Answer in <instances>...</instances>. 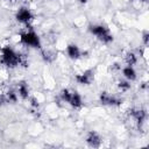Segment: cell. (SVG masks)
Wrapping results in <instances>:
<instances>
[{
  "label": "cell",
  "instance_id": "obj_1",
  "mask_svg": "<svg viewBox=\"0 0 149 149\" xmlns=\"http://www.w3.org/2000/svg\"><path fill=\"white\" fill-rule=\"evenodd\" d=\"M0 63L8 69H15L17 66L26 68L28 65V59H27L26 55L20 54L17 51H15L12 47L7 45V47L1 48Z\"/></svg>",
  "mask_w": 149,
  "mask_h": 149
},
{
  "label": "cell",
  "instance_id": "obj_2",
  "mask_svg": "<svg viewBox=\"0 0 149 149\" xmlns=\"http://www.w3.org/2000/svg\"><path fill=\"white\" fill-rule=\"evenodd\" d=\"M88 30L101 43L108 44V43H111L113 41V35H112L111 30L104 24H91Z\"/></svg>",
  "mask_w": 149,
  "mask_h": 149
},
{
  "label": "cell",
  "instance_id": "obj_3",
  "mask_svg": "<svg viewBox=\"0 0 149 149\" xmlns=\"http://www.w3.org/2000/svg\"><path fill=\"white\" fill-rule=\"evenodd\" d=\"M61 98L63 101L68 102L70 106H72L74 108H79L83 105V100H81L80 94L72 88H64L61 92Z\"/></svg>",
  "mask_w": 149,
  "mask_h": 149
},
{
  "label": "cell",
  "instance_id": "obj_4",
  "mask_svg": "<svg viewBox=\"0 0 149 149\" xmlns=\"http://www.w3.org/2000/svg\"><path fill=\"white\" fill-rule=\"evenodd\" d=\"M20 42L29 48L41 49V40L34 30H26L20 35Z\"/></svg>",
  "mask_w": 149,
  "mask_h": 149
},
{
  "label": "cell",
  "instance_id": "obj_5",
  "mask_svg": "<svg viewBox=\"0 0 149 149\" xmlns=\"http://www.w3.org/2000/svg\"><path fill=\"white\" fill-rule=\"evenodd\" d=\"M15 17H16V20H17L20 23H22V24H24V26H28V27L31 24V22H33V20H34L33 13H31L30 9L27 8V7H21V8L16 12Z\"/></svg>",
  "mask_w": 149,
  "mask_h": 149
},
{
  "label": "cell",
  "instance_id": "obj_6",
  "mask_svg": "<svg viewBox=\"0 0 149 149\" xmlns=\"http://www.w3.org/2000/svg\"><path fill=\"white\" fill-rule=\"evenodd\" d=\"M100 102L102 105H108V106H114V105H119L121 102V100L112 94V93H108V92H102L100 94Z\"/></svg>",
  "mask_w": 149,
  "mask_h": 149
},
{
  "label": "cell",
  "instance_id": "obj_7",
  "mask_svg": "<svg viewBox=\"0 0 149 149\" xmlns=\"http://www.w3.org/2000/svg\"><path fill=\"white\" fill-rule=\"evenodd\" d=\"M93 79H94V73L92 70H85L76 76V80L79 84H84V85H90L93 81Z\"/></svg>",
  "mask_w": 149,
  "mask_h": 149
},
{
  "label": "cell",
  "instance_id": "obj_8",
  "mask_svg": "<svg viewBox=\"0 0 149 149\" xmlns=\"http://www.w3.org/2000/svg\"><path fill=\"white\" fill-rule=\"evenodd\" d=\"M86 142H87V144H88L90 147H92V148H98V147L101 146L102 140H101V137H100V135H99L98 133H95V132H90V133L87 134V136H86Z\"/></svg>",
  "mask_w": 149,
  "mask_h": 149
},
{
  "label": "cell",
  "instance_id": "obj_9",
  "mask_svg": "<svg viewBox=\"0 0 149 149\" xmlns=\"http://www.w3.org/2000/svg\"><path fill=\"white\" fill-rule=\"evenodd\" d=\"M66 54H68V56H69L71 59H73V61L79 59L80 56H81V51H80L79 47H77L76 44H69V45L66 47Z\"/></svg>",
  "mask_w": 149,
  "mask_h": 149
},
{
  "label": "cell",
  "instance_id": "obj_10",
  "mask_svg": "<svg viewBox=\"0 0 149 149\" xmlns=\"http://www.w3.org/2000/svg\"><path fill=\"white\" fill-rule=\"evenodd\" d=\"M122 74H123V77H125L128 81H133V80L136 79V71L134 70L133 66L126 65L125 68H122Z\"/></svg>",
  "mask_w": 149,
  "mask_h": 149
},
{
  "label": "cell",
  "instance_id": "obj_11",
  "mask_svg": "<svg viewBox=\"0 0 149 149\" xmlns=\"http://www.w3.org/2000/svg\"><path fill=\"white\" fill-rule=\"evenodd\" d=\"M17 95L21 97L22 99H28L29 97V87L24 81H21L17 84V91H16Z\"/></svg>",
  "mask_w": 149,
  "mask_h": 149
},
{
  "label": "cell",
  "instance_id": "obj_12",
  "mask_svg": "<svg viewBox=\"0 0 149 149\" xmlns=\"http://www.w3.org/2000/svg\"><path fill=\"white\" fill-rule=\"evenodd\" d=\"M123 61H125V63L127 64V65H129V66H133L136 62H137V56L134 54V52H132V51H129V52H127L126 55H125V57H123Z\"/></svg>",
  "mask_w": 149,
  "mask_h": 149
},
{
  "label": "cell",
  "instance_id": "obj_13",
  "mask_svg": "<svg viewBox=\"0 0 149 149\" xmlns=\"http://www.w3.org/2000/svg\"><path fill=\"white\" fill-rule=\"evenodd\" d=\"M129 87H130V85H129L128 81H126V80H119V83H118V88H119V91L125 92V91H127Z\"/></svg>",
  "mask_w": 149,
  "mask_h": 149
},
{
  "label": "cell",
  "instance_id": "obj_14",
  "mask_svg": "<svg viewBox=\"0 0 149 149\" xmlns=\"http://www.w3.org/2000/svg\"><path fill=\"white\" fill-rule=\"evenodd\" d=\"M143 43H144V47L148 45V33L147 31L143 34Z\"/></svg>",
  "mask_w": 149,
  "mask_h": 149
},
{
  "label": "cell",
  "instance_id": "obj_15",
  "mask_svg": "<svg viewBox=\"0 0 149 149\" xmlns=\"http://www.w3.org/2000/svg\"><path fill=\"white\" fill-rule=\"evenodd\" d=\"M9 3H12V5H16V3H19V2H21L22 0H7Z\"/></svg>",
  "mask_w": 149,
  "mask_h": 149
},
{
  "label": "cell",
  "instance_id": "obj_16",
  "mask_svg": "<svg viewBox=\"0 0 149 149\" xmlns=\"http://www.w3.org/2000/svg\"><path fill=\"white\" fill-rule=\"evenodd\" d=\"M78 1H79L80 3H86V2L88 1V0H78Z\"/></svg>",
  "mask_w": 149,
  "mask_h": 149
},
{
  "label": "cell",
  "instance_id": "obj_17",
  "mask_svg": "<svg viewBox=\"0 0 149 149\" xmlns=\"http://www.w3.org/2000/svg\"><path fill=\"white\" fill-rule=\"evenodd\" d=\"M139 1H140V2H147L148 0H139Z\"/></svg>",
  "mask_w": 149,
  "mask_h": 149
}]
</instances>
